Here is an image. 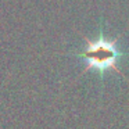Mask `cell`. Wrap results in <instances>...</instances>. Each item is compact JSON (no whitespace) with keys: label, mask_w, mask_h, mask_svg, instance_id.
Returning a JSON list of instances; mask_svg holds the SVG:
<instances>
[{"label":"cell","mask_w":129,"mask_h":129,"mask_svg":"<svg viewBox=\"0 0 129 129\" xmlns=\"http://www.w3.org/2000/svg\"><path fill=\"white\" fill-rule=\"evenodd\" d=\"M122 56L123 53L117 46V39H107L101 34L96 39H86L82 51L78 53L86 70H94L101 75L107 70H114L121 74L117 64Z\"/></svg>","instance_id":"1"}]
</instances>
